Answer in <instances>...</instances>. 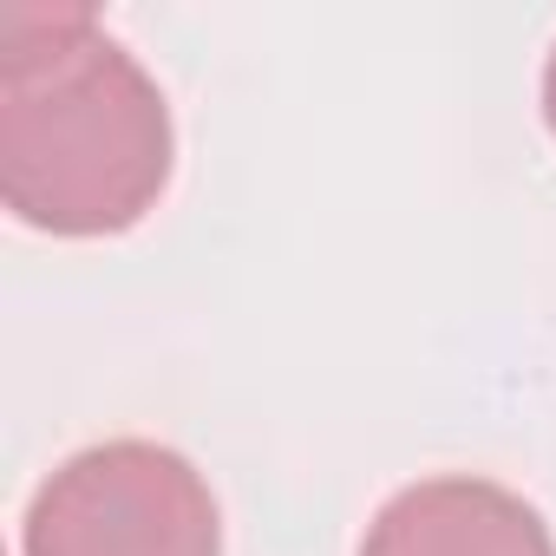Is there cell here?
Returning a JSON list of instances; mask_svg holds the SVG:
<instances>
[{
    "instance_id": "7a4b0ae2",
    "label": "cell",
    "mask_w": 556,
    "mask_h": 556,
    "mask_svg": "<svg viewBox=\"0 0 556 556\" xmlns=\"http://www.w3.org/2000/svg\"><path fill=\"white\" fill-rule=\"evenodd\" d=\"M27 556H223L203 471L151 439L66 458L27 504Z\"/></svg>"
},
{
    "instance_id": "3957f363",
    "label": "cell",
    "mask_w": 556,
    "mask_h": 556,
    "mask_svg": "<svg viewBox=\"0 0 556 556\" xmlns=\"http://www.w3.org/2000/svg\"><path fill=\"white\" fill-rule=\"evenodd\" d=\"M361 556H556L549 523L491 478H419L367 523Z\"/></svg>"
},
{
    "instance_id": "277c9868",
    "label": "cell",
    "mask_w": 556,
    "mask_h": 556,
    "mask_svg": "<svg viewBox=\"0 0 556 556\" xmlns=\"http://www.w3.org/2000/svg\"><path fill=\"white\" fill-rule=\"evenodd\" d=\"M543 118H549V138H556V53L543 66Z\"/></svg>"
},
{
    "instance_id": "6da1fadb",
    "label": "cell",
    "mask_w": 556,
    "mask_h": 556,
    "mask_svg": "<svg viewBox=\"0 0 556 556\" xmlns=\"http://www.w3.org/2000/svg\"><path fill=\"white\" fill-rule=\"evenodd\" d=\"M170 184V105L86 8L0 14V197L53 236H118Z\"/></svg>"
}]
</instances>
